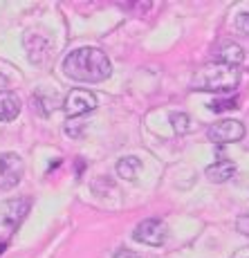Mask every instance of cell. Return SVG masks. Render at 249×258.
I'll return each instance as SVG.
<instances>
[{
    "label": "cell",
    "instance_id": "obj_17",
    "mask_svg": "<svg viewBox=\"0 0 249 258\" xmlns=\"http://www.w3.org/2000/svg\"><path fill=\"white\" fill-rule=\"evenodd\" d=\"M114 258H142V256H137L135 251H128V249H119L117 254H114Z\"/></svg>",
    "mask_w": 249,
    "mask_h": 258
},
{
    "label": "cell",
    "instance_id": "obj_16",
    "mask_svg": "<svg viewBox=\"0 0 249 258\" xmlns=\"http://www.w3.org/2000/svg\"><path fill=\"white\" fill-rule=\"evenodd\" d=\"M236 225H238V231H242V234L249 236V216H240Z\"/></svg>",
    "mask_w": 249,
    "mask_h": 258
},
{
    "label": "cell",
    "instance_id": "obj_7",
    "mask_svg": "<svg viewBox=\"0 0 249 258\" xmlns=\"http://www.w3.org/2000/svg\"><path fill=\"white\" fill-rule=\"evenodd\" d=\"M29 205H32L29 198H16V200L3 202V205H0V222L7 227H16L18 222L27 216Z\"/></svg>",
    "mask_w": 249,
    "mask_h": 258
},
{
    "label": "cell",
    "instance_id": "obj_18",
    "mask_svg": "<svg viewBox=\"0 0 249 258\" xmlns=\"http://www.w3.org/2000/svg\"><path fill=\"white\" fill-rule=\"evenodd\" d=\"M3 251H5V242H0V254H3Z\"/></svg>",
    "mask_w": 249,
    "mask_h": 258
},
{
    "label": "cell",
    "instance_id": "obj_4",
    "mask_svg": "<svg viewBox=\"0 0 249 258\" xmlns=\"http://www.w3.org/2000/svg\"><path fill=\"white\" fill-rule=\"evenodd\" d=\"M25 173L23 157L16 153H0V191H9L21 182Z\"/></svg>",
    "mask_w": 249,
    "mask_h": 258
},
{
    "label": "cell",
    "instance_id": "obj_8",
    "mask_svg": "<svg viewBox=\"0 0 249 258\" xmlns=\"http://www.w3.org/2000/svg\"><path fill=\"white\" fill-rule=\"evenodd\" d=\"M21 99L12 90H0V121H12L21 115Z\"/></svg>",
    "mask_w": 249,
    "mask_h": 258
},
{
    "label": "cell",
    "instance_id": "obj_11",
    "mask_svg": "<svg viewBox=\"0 0 249 258\" xmlns=\"http://www.w3.org/2000/svg\"><path fill=\"white\" fill-rule=\"evenodd\" d=\"M139 166H142V162H139L137 157H133V155L121 157V160L117 162V173H119V177H123V180H135Z\"/></svg>",
    "mask_w": 249,
    "mask_h": 258
},
{
    "label": "cell",
    "instance_id": "obj_1",
    "mask_svg": "<svg viewBox=\"0 0 249 258\" xmlns=\"http://www.w3.org/2000/svg\"><path fill=\"white\" fill-rule=\"evenodd\" d=\"M63 72L74 81L99 83L110 77L112 66L110 58L106 56V52H101L99 47H79L66 56Z\"/></svg>",
    "mask_w": 249,
    "mask_h": 258
},
{
    "label": "cell",
    "instance_id": "obj_2",
    "mask_svg": "<svg viewBox=\"0 0 249 258\" xmlns=\"http://www.w3.org/2000/svg\"><path fill=\"white\" fill-rule=\"evenodd\" d=\"M240 83V70L225 63H209L202 66L193 77V90L200 92H231Z\"/></svg>",
    "mask_w": 249,
    "mask_h": 258
},
{
    "label": "cell",
    "instance_id": "obj_10",
    "mask_svg": "<svg viewBox=\"0 0 249 258\" xmlns=\"http://www.w3.org/2000/svg\"><path fill=\"white\" fill-rule=\"evenodd\" d=\"M245 61V52L238 43H225L220 49H218V63H225V66L238 68Z\"/></svg>",
    "mask_w": 249,
    "mask_h": 258
},
{
    "label": "cell",
    "instance_id": "obj_14",
    "mask_svg": "<svg viewBox=\"0 0 249 258\" xmlns=\"http://www.w3.org/2000/svg\"><path fill=\"white\" fill-rule=\"evenodd\" d=\"M66 135H70L72 140H79V137L83 135V121L79 117H74V119H68V123H66Z\"/></svg>",
    "mask_w": 249,
    "mask_h": 258
},
{
    "label": "cell",
    "instance_id": "obj_12",
    "mask_svg": "<svg viewBox=\"0 0 249 258\" xmlns=\"http://www.w3.org/2000/svg\"><path fill=\"white\" fill-rule=\"evenodd\" d=\"M171 123H173V131H175L177 135H186V133L191 131V119H189V115H184V112H173Z\"/></svg>",
    "mask_w": 249,
    "mask_h": 258
},
{
    "label": "cell",
    "instance_id": "obj_13",
    "mask_svg": "<svg viewBox=\"0 0 249 258\" xmlns=\"http://www.w3.org/2000/svg\"><path fill=\"white\" fill-rule=\"evenodd\" d=\"M209 108H211L213 112H227V110H236L238 108V99H218V101H211L209 103Z\"/></svg>",
    "mask_w": 249,
    "mask_h": 258
},
{
    "label": "cell",
    "instance_id": "obj_15",
    "mask_svg": "<svg viewBox=\"0 0 249 258\" xmlns=\"http://www.w3.org/2000/svg\"><path fill=\"white\" fill-rule=\"evenodd\" d=\"M236 27L240 29L242 34H249V14H240V16L236 18Z\"/></svg>",
    "mask_w": 249,
    "mask_h": 258
},
{
    "label": "cell",
    "instance_id": "obj_5",
    "mask_svg": "<svg viewBox=\"0 0 249 258\" xmlns=\"http://www.w3.org/2000/svg\"><path fill=\"white\" fill-rule=\"evenodd\" d=\"M166 225H164L162 220H157V218H148V220H142L139 225L135 227V238L137 242H144V245H151V247H159L166 242Z\"/></svg>",
    "mask_w": 249,
    "mask_h": 258
},
{
    "label": "cell",
    "instance_id": "obj_6",
    "mask_svg": "<svg viewBox=\"0 0 249 258\" xmlns=\"http://www.w3.org/2000/svg\"><path fill=\"white\" fill-rule=\"evenodd\" d=\"M94 108H97V97H94V92L81 90V88L70 90L66 101H63V110L68 112L70 119L81 117V115H86V112H92Z\"/></svg>",
    "mask_w": 249,
    "mask_h": 258
},
{
    "label": "cell",
    "instance_id": "obj_3",
    "mask_svg": "<svg viewBox=\"0 0 249 258\" xmlns=\"http://www.w3.org/2000/svg\"><path fill=\"white\" fill-rule=\"evenodd\" d=\"M207 137L218 146H225V144H236L245 137V126L238 119H222V121L213 123L207 131Z\"/></svg>",
    "mask_w": 249,
    "mask_h": 258
},
{
    "label": "cell",
    "instance_id": "obj_9",
    "mask_svg": "<svg viewBox=\"0 0 249 258\" xmlns=\"http://www.w3.org/2000/svg\"><path fill=\"white\" fill-rule=\"evenodd\" d=\"M233 173H236V164L231 160H218L207 168V177L211 182H216V184L227 182L229 177H233Z\"/></svg>",
    "mask_w": 249,
    "mask_h": 258
}]
</instances>
